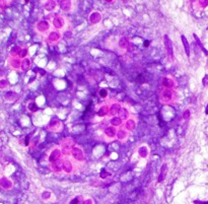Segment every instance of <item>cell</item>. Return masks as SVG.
<instances>
[{
    "label": "cell",
    "instance_id": "obj_1",
    "mask_svg": "<svg viewBox=\"0 0 208 204\" xmlns=\"http://www.w3.org/2000/svg\"><path fill=\"white\" fill-rule=\"evenodd\" d=\"M173 100V90H165L162 93V102L170 103Z\"/></svg>",
    "mask_w": 208,
    "mask_h": 204
}]
</instances>
